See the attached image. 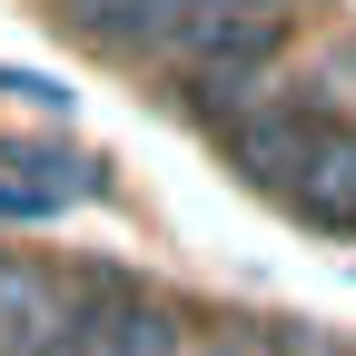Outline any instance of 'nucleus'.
Wrapping results in <instances>:
<instances>
[{"mask_svg":"<svg viewBox=\"0 0 356 356\" xmlns=\"http://www.w3.org/2000/svg\"><path fill=\"white\" fill-rule=\"evenodd\" d=\"M60 307H70V277L50 257H30V248H0V356L10 346H40L60 327Z\"/></svg>","mask_w":356,"mask_h":356,"instance_id":"nucleus-1","label":"nucleus"},{"mask_svg":"<svg viewBox=\"0 0 356 356\" xmlns=\"http://www.w3.org/2000/svg\"><path fill=\"white\" fill-rule=\"evenodd\" d=\"M30 218H40V208H30V188H20V178H0V228H30Z\"/></svg>","mask_w":356,"mask_h":356,"instance_id":"nucleus-2","label":"nucleus"}]
</instances>
